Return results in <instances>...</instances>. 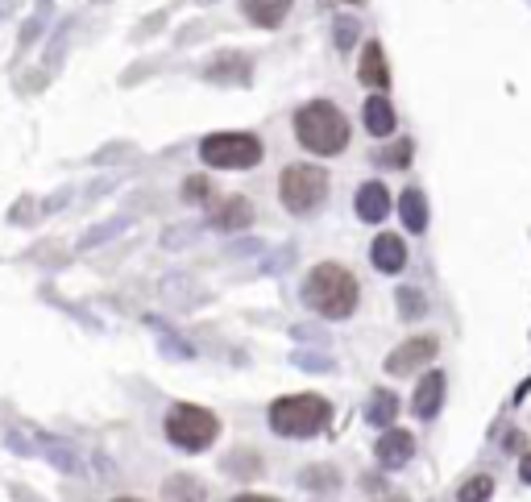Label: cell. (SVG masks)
<instances>
[{"label":"cell","instance_id":"obj_1","mask_svg":"<svg viewBox=\"0 0 531 502\" xmlns=\"http://www.w3.org/2000/svg\"><path fill=\"white\" fill-rule=\"evenodd\" d=\"M304 299L324 320H344L357 307V278L344 266H336V262H320L304 283Z\"/></svg>","mask_w":531,"mask_h":502},{"label":"cell","instance_id":"obj_2","mask_svg":"<svg viewBox=\"0 0 531 502\" xmlns=\"http://www.w3.org/2000/svg\"><path fill=\"white\" fill-rule=\"evenodd\" d=\"M295 138L304 141L312 154H341L349 146V121L336 104L328 100H312L304 109L295 112Z\"/></svg>","mask_w":531,"mask_h":502},{"label":"cell","instance_id":"obj_3","mask_svg":"<svg viewBox=\"0 0 531 502\" xmlns=\"http://www.w3.org/2000/svg\"><path fill=\"white\" fill-rule=\"evenodd\" d=\"M333 420V403L320 394H283L270 403V428L278 436H315Z\"/></svg>","mask_w":531,"mask_h":502},{"label":"cell","instance_id":"obj_4","mask_svg":"<svg viewBox=\"0 0 531 502\" xmlns=\"http://www.w3.org/2000/svg\"><path fill=\"white\" fill-rule=\"evenodd\" d=\"M278 196H283L286 212H295V217L315 212V208L324 204V196H328L324 167H312V162H295V167H286L283 183H278Z\"/></svg>","mask_w":531,"mask_h":502},{"label":"cell","instance_id":"obj_5","mask_svg":"<svg viewBox=\"0 0 531 502\" xmlns=\"http://www.w3.org/2000/svg\"><path fill=\"white\" fill-rule=\"evenodd\" d=\"M199 158L217 170H249L262 162V141L254 133H212L199 146Z\"/></svg>","mask_w":531,"mask_h":502},{"label":"cell","instance_id":"obj_6","mask_svg":"<svg viewBox=\"0 0 531 502\" xmlns=\"http://www.w3.org/2000/svg\"><path fill=\"white\" fill-rule=\"evenodd\" d=\"M167 436H170V444H179V449L199 453V449H208V444L220 436V424H217V415L204 411V407L179 403L175 411L167 415Z\"/></svg>","mask_w":531,"mask_h":502},{"label":"cell","instance_id":"obj_7","mask_svg":"<svg viewBox=\"0 0 531 502\" xmlns=\"http://www.w3.org/2000/svg\"><path fill=\"white\" fill-rule=\"evenodd\" d=\"M436 349H440L436 345V336H411V341H403V345L386 357V374H394V378L411 374V370H420L423 362H432Z\"/></svg>","mask_w":531,"mask_h":502},{"label":"cell","instance_id":"obj_8","mask_svg":"<svg viewBox=\"0 0 531 502\" xmlns=\"http://www.w3.org/2000/svg\"><path fill=\"white\" fill-rule=\"evenodd\" d=\"M249 225H254V204L246 196H228L212 208V228H220V233H237Z\"/></svg>","mask_w":531,"mask_h":502},{"label":"cell","instance_id":"obj_9","mask_svg":"<svg viewBox=\"0 0 531 502\" xmlns=\"http://www.w3.org/2000/svg\"><path fill=\"white\" fill-rule=\"evenodd\" d=\"M370 257H374V266L382 270V275H399V270L407 266V246L399 241V233H382V237H374Z\"/></svg>","mask_w":531,"mask_h":502},{"label":"cell","instance_id":"obj_10","mask_svg":"<svg viewBox=\"0 0 531 502\" xmlns=\"http://www.w3.org/2000/svg\"><path fill=\"white\" fill-rule=\"evenodd\" d=\"M411 453H415V440L403 428H391V432L378 440V461H382L386 469H399L403 461H411Z\"/></svg>","mask_w":531,"mask_h":502},{"label":"cell","instance_id":"obj_11","mask_svg":"<svg viewBox=\"0 0 531 502\" xmlns=\"http://www.w3.org/2000/svg\"><path fill=\"white\" fill-rule=\"evenodd\" d=\"M386 212H391V191L382 183H362L357 188V217L378 225V220H386Z\"/></svg>","mask_w":531,"mask_h":502},{"label":"cell","instance_id":"obj_12","mask_svg":"<svg viewBox=\"0 0 531 502\" xmlns=\"http://www.w3.org/2000/svg\"><path fill=\"white\" fill-rule=\"evenodd\" d=\"M241 9H246V17L254 21V25L275 30V25L286 21V13H291V0H241Z\"/></svg>","mask_w":531,"mask_h":502},{"label":"cell","instance_id":"obj_13","mask_svg":"<svg viewBox=\"0 0 531 502\" xmlns=\"http://www.w3.org/2000/svg\"><path fill=\"white\" fill-rule=\"evenodd\" d=\"M440 403H444V374H440V370H432V374L420 382L411 407H415V415H420V420H432V415L440 411Z\"/></svg>","mask_w":531,"mask_h":502},{"label":"cell","instance_id":"obj_14","mask_svg":"<svg viewBox=\"0 0 531 502\" xmlns=\"http://www.w3.org/2000/svg\"><path fill=\"white\" fill-rule=\"evenodd\" d=\"M362 117H365V129H370L374 138H391V133H394V109H391V100H386V96H370V100H365Z\"/></svg>","mask_w":531,"mask_h":502},{"label":"cell","instance_id":"obj_15","mask_svg":"<svg viewBox=\"0 0 531 502\" xmlns=\"http://www.w3.org/2000/svg\"><path fill=\"white\" fill-rule=\"evenodd\" d=\"M249 67H254V63H249L246 54H220L204 75L217 79V83H249Z\"/></svg>","mask_w":531,"mask_h":502},{"label":"cell","instance_id":"obj_16","mask_svg":"<svg viewBox=\"0 0 531 502\" xmlns=\"http://www.w3.org/2000/svg\"><path fill=\"white\" fill-rule=\"evenodd\" d=\"M357 75H362V83H370V88H386V83H391V67H386V54H382V46H378V42H370V46H365Z\"/></svg>","mask_w":531,"mask_h":502},{"label":"cell","instance_id":"obj_17","mask_svg":"<svg viewBox=\"0 0 531 502\" xmlns=\"http://www.w3.org/2000/svg\"><path fill=\"white\" fill-rule=\"evenodd\" d=\"M399 217H403V225L411 228V233H423L428 228V199H423V191H403L399 196Z\"/></svg>","mask_w":531,"mask_h":502},{"label":"cell","instance_id":"obj_18","mask_svg":"<svg viewBox=\"0 0 531 502\" xmlns=\"http://www.w3.org/2000/svg\"><path fill=\"white\" fill-rule=\"evenodd\" d=\"M394 415H399V399H394V394H386V391H374V403L365 407V424L391 428Z\"/></svg>","mask_w":531,"mask_h":502},{"label":"cell","instance_id":"obj_19","mask_svg":"<svg viewBox=\"0 0 531 502\" xmlns=\"http://www.w3.org/2000/svg\"><path fill=\"white\" fill-rule=\"evenodd\" d=\"M423 312H428V299H423V291H415V286H403V291H399V315H407V320H420Z\"/></svg>","mask_w":531,"mask_h":502},{"label":"cell","instance_id":"obj_20","mask_svg":"<svg viewBox=\"0 0 531 502\" xmlns=\"http://www.w3.org/2000/svg\"><path fill=\"white\" fill-rule=\"evenodd\" d=\"M333 38L341 50H349L357 38H362V25H357V17H336L333 21Z\"/></svg>","mask_w":531,"mask_h":502},{"label":"cell","instance_id":"obj_21","mask_svg":"<svg viewBox=\"0 0 531 502\" xmlns=\"http://www.w3.org/2000/svg\"><path fill=\"white\" fill-rule=\"evenodd\" d=\"M490 494H494L490 478H469V482L461 486V494H457V498H461V502H486Z\"/></svg>","mask_w":531,"mask_h":502},{"label":"cell","instance_id":"obj_22","mask_svg":"<svg viewBox=\"0 0 531 502\" xmlns=\"http://www.w3.org/2000/svg\"><path fill=\"white\" fill-rule=\"evenodd\" d=\"M183 196H188V199H208V179L204 175H191L188 183H183Z\"/></svg>","mask_w":531,"mask_h":502},{"label":"cell","instance_id":"obj_23","mask_svg":"<svg viewBox=\"0 0 531 502\" xmlns=\"http://www.w3.org/2000/svg\"><path fill=\"white\" fill-rule=\"evenodd\" d=\"M407 158H411V146L403 141V146L386 150V154H382V162H386V167H407Z\"/></svg>","mask_w":531,"mask_h":502},{"label":"cell","instance_id":"obj_24","mask_svg":"<svg viewBox=\"0 0 531 502\" xmlns=\"http://www.w3.org/2000/svg\"><path fill=\"white\" fill-rule=\"evenodd\" d=\"M315 482H328L336 490V482H341V473L336 469H320V473H304V486H315Z\"/></svg>","mask_w":531,"mask_h":502},{"label":"cell","instance_id":"obj_25","mask_svg":"<svg viewBox=\"0 0 531 502\" xmlns=\"http://www.w3.org/2000/svg\"><path fill=\"white\" fill-rule=\"evenodd\" d=\"M519 478H523V482H527V486H531V453H527V457H523V465H519Z\"/></svg>","mask_w":531,"mask_h":502},{"label":"cell","instance_id":"obj_26","mask_svg":"<svg viewBox=\"0 0 531 502\" xmlns=\"http://www.w3.org/2000/svg\"><path fill=\"white\" fill-rule=\"evenodd\" d=\"M233 502H278V498H262V494H241V498H233Z\"/></svg>","mask_w":531,"mask_h":502},{"label":"cell","instance_id":"obj_27","mask_svg":"<svg viewBox=\"0 0 531 502\" xmlns=\"http://www.w3.org/2000/svg\"><path fill=\"white\" fill-rule=\"evenodd\" d=\"M374 502H407L403 494H382V498H374Z\"/></svg>","mask_w":531,"mask_h":502},{"label":"cell","instance_id":"obj_28","mask_svg":"<svg viewBox=\"0 0 531 502\" xmlns=\"http://www.w3.org/2000/svg\"><path fill=\"white\" fill-rule=\"evenodd\" d=\"M117 502H138V498H117Z\"/></svg>","mask_w":531,"mask_h":502}]
</instances>
